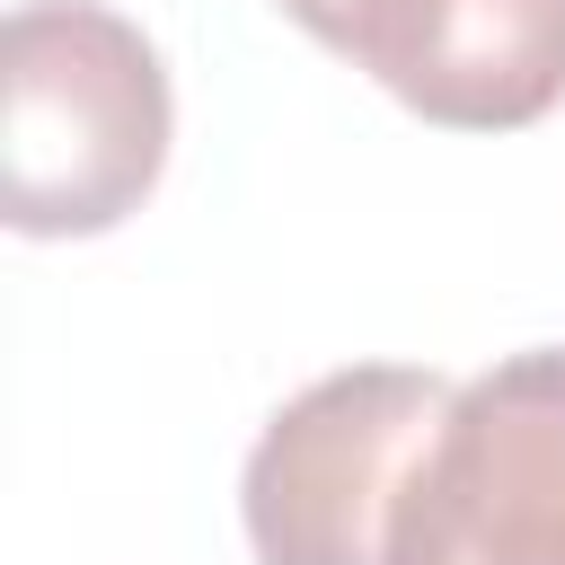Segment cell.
I'll list each match as a JSON object with an SVG mask.
<instances>
[{"label": "cell", "mask_w": 565, "mask_h": 565, "mask_svg": "<svg viewBox=\"0 0 565 565\" xmlns=\"http://www.w3.org/2000/svg\"><path fill=\"white\" fill-rule=\"evenodd\" d=\"M159 44L97 0H26L0 26V212L18 238H97L168 168Z\"/></svg>", "instance_id": "obj_1"}, {"label": "cell", "mask_w": 565, "mask_h": 565, "mask_svg": "<svg viewBox=\"0 0 565 565\" xmlns=\"http://www.w3.org/2000/svg\"><path fill=\"white\" fill-rule=\"evenodd\" d=\"M450 397L424 362H344L282 397L238 468L256 565H397Z\"/></svg>", "instance_id": "obj_2"}, {"label": "cell", "mask_w": 565, "mask_h": 565, "mask_svg": "<svg viewBox=\"0 0 565 565\" xmlns=\"http://www.w3.org/2000/svg\"><path fill=\"white\" fill-rule=\"evenodd\" d=\"M397 565H565V344L459 380Z\"/></svg>", "instance_id": "obj_3"}, {"label": "cell", "mask_w": 565, "mask_h": 565, "mask_svg": "<svg viewBox=\"0 0 565 565\" xmlns=\"http://www.w3.org/2000/svg\"><path fill=\"white\" fill-rule=\"evenodd\" d=\"M353 71L441 132H521L565 106V0H380Z\"/></svg>", "instance_id": "obj_4"}, {"label": "cell", "mask_w": 565, "mask_h": 565, "mask_svg": "<svg viewBox=\"0 0 565 565\" xmlns=\"http://www.w3.org/2000/svg\"><path fill=\"white\" fill-rule=\"evenodd\" d=\"M282 18L300 26V35H318L327 53H362V35H371V18H380V0H282Z\"/></svg>", "instance_id": "obj_5"}]
</instances>
